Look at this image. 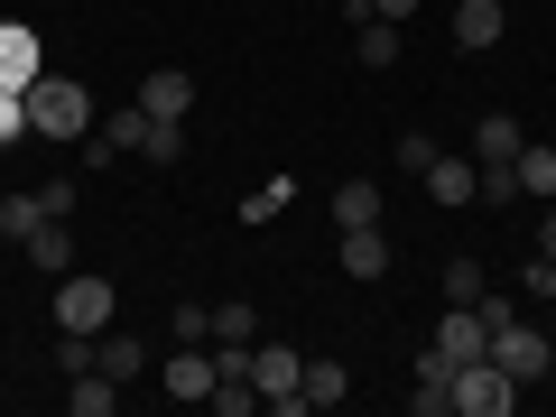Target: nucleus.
Returning a JSON list of instances; mask_svg holds the SVG:
<instances>
[{"instance_id":"obj_1","label":"nucleus","mask_w":556,"mask_h":417,"mask_svg":"<svg viewBox=\"0 0 556 417\" xmlns=\"http://www.w3.org/2000/svg\"><path fill=\"white\" fill-rule=\"evenodd\" d=\"M93 93H84L75 75H38L28 84V139H47V149H75V139H93Z\"/></svg>"},{"instance_id":"obj_2","label":"nucleus","mask_w":556,"mask_h":417,"mask_svg":"<svg viewBox=\"0 0 556 417\" xmlns=\"http://www.w3.org/2000/svg\"><path fill=\"white\" fill-rule=\"evenodd\" d=\"M251 390L269 417H306V353L288 343H251Z\"/></svg>"},{"instance_id":"obj_3","label":"nucleus","mask_w":556,"mask_h":417,"mask_svg":"<svg viewBox=\"0 0 556 417\" xmlns=\"http://www.w3.org/2000/svg\"><path fill=\"white\" fill-rule=\"evenodd\" d=\"M112 316H121L112 278H93V269H65L56 278V334H102Z\"/></svg>"},{"instance_id":"obj_4","label":"nucleus","mask_w":556,"mask_h":417,"mask_svg":"<svg viewBox=\"0 0 556 417\" xmlns=\"http://www.w3.org/2000/svg\"><path fill=\"white\" fill-rule=\"evenodd\" d=\"M492 362L519 380V390H529V380H547V371H556V343H547V325L501 316V325H492Z\"/></svg>"},{"instance_id":"obj_5","label":"nucleus","mask_w":556,"mask_h":417,"mask_svg":"<svg viewBox=\"0 0 556 417\" xmlns=\"http://www.w3.org/2000/svg\"><path fill=\"white\" fill-rule=\"evenodd\" d=\"M455 408L464 417H510L519 408V380L501 371L492 353H473V362H455Z\"/></svg>"},{"instance_id":"obj_6","label":"nucleus","mask_w":556,"mask_h":417,"mask_svg":"<svg viewBox=\"0 0 556 417\" xmlns=\"http://www.w3.org/2000/svg\"><path fill=\"white\" fill-rule=\"evenodd\" d=\"M47 75V47L28 20H0V93H28V84Z\"/></svg>"},{"instance_id":"obj_7","label":"nucleus","mask_w":556,"mask_h":417,"mask_svg":"<svg viewBox=\"0 0 556 417\" xmlns=\"http://www.w3.org/2000/svg\"><path fill=\"white\" fill-rule=\"evenodd\" d=\"M427 343H437L445 362H473V353H492V316H482V306H445Z\"/></svg>"},{"instance_id":"obj_8","label":"nucleus","mask_w":556,"mask_h":417,"mask_svg":"<svg viewBox=\"0 0 556 417\" xmlns=\"http://www.w3.org/2000/svg\"><path fill=\"white\" fill-rule=\"evenodd\" d=\"M159 380H167V399L195 408V399H214V353H204V343H177V353L159 362Z\"/></svg>"},{"instance_id":"obj_9","label":"nucleus","mask_w":556,"mask_h":417,"mask_svg":"<svg viewBox=\"0 0 556 417\" xmlns=\"http://www.w3.org/2000/svg\"><path fill=\"white\" fill-rule=\"evenodd\" d=\"M408 408H417V417H455V362H445L437 343L417 353V390H408Z\"/></svg>"},{"instance_id":"obj_10","label":"nucleus","mask_w":556,"mask_h":417,"mask_svg":"<svg viewBox=\"0 0 556 417\" xmlns=\"http://www.w3.org/2000/svg\"><path fill=\"white\" fill-rule=\"evenodd\" d=\"M139 112H159V121H186V112H195V75H186V65H159V75L139 84Z\"/></svg>"},{"instance_id":"obj_11","label":"nucleus","mask_w":556,"mask_h":417,"mask_svg":"<svg viewBox=\"0 0 556 417\" xmlns=\"http://www.w3.org/2000/svg\"><path fill=\"white\" fill-rule=\"evenodd\" d=\"M519 149H529V130H519L510 112H482V130H473V167H519Z\"/></svg>"},{"instance_id":"obj_12","label":"nucleus","mask_w":556,"mask_h":417,"mask_svg":"<svg viewBox=\"0 0 556 417\" xmlns=\"http://www.w3.org/2000/svg\"><path fill=\"white\" fill-rule=\"evenodd\" d=\"M417 186H427V195H437V204H473V195H482V167H473V159H445V149H437V159H427V177H417Z\"/></svg>"},{"instance_id":"obj_13","label":"nucleus","mask_w":556,"mask_h":417,"mask_svg":"<svg viewBox=\"0 0 556 417\" xmlns=\"http://www.w3.org/2000/svg\"><path fill=\"white\" fill-rule=\"evenodd\" d=\"M65 408H75V417H112L121 408V380L102 371V362H93V371H65Z\"/></svg>"},{"instance_id":"obj_14","label":"nucleus","mask_w":556,"mask_h":417,"mask_svg":"<svg viewBox=\"0 0 556 417\" xmlns=\"http://www.w3.org/2000/svg\"><path fill=\"white\" fill-rule=\"evenodd\" d=\"M343 278H390V241H380V223H362V232H343Z\"/></svg>"},{"instance_id":"obj_15","label":"nucleus","mask_w":556,"mask_h":417,"mask_svg":"<svg viewBox=\"0 0 556 417\" xmlns=\"http://www.w3.org/2000/svg\"><path fill=\"white\" fill-rule=\"evenodd\" d=\"M20 251H28V269H38V278H65V269H75V232H65V223H47V232H28Z\"/></svg>"},{"instance_id":"obj_16","label":"nucleus","mask_w":556,"mask_h":417,"mask_svg":"<svg viewBox=\"0 0 556 417\" xmlns=\"http://www.w3.org/2000/svg\"><path fill=\"white\" fill-rule=\"evenodd\" d=\"M455 47H501V0H455Z\"/></svg>"},{"instance_id":"obj_17","label":"nucleus","mask_w":556,"mask_h":417,"mask_svg":"<svg viewBox=\"0 0 556 417\" xmlns=\"http://www.w3.org/2000/svg\"><path fill=\"white\" fill-rule=\"evenodd\" d=\"M362 223H380V186L371 177H343L334 186V232H362Z\"/></svg>"},{"instance_id":"obj_18","label":"nucleus","mask_w":556,"mask_h":417,"mask_svg":"<svg viewBox=\"0 0 556 417\" xmlns=\"http://www.w3.org/2000/svg\"><path fill=\"white\" fill-rule=\"evenodd\" d=\"M353 56L371 65V75H390L399 65V20H353Z\"/></svg>"},{"instance_id":"obj_19","label":"nucleus","mask_w":556,"mask_h":417,"mask_svg":"<svg viewBox=\"0 0 556 417\" xmlns=\"http://www.w3.org/2000/svg\"><path fill=\"white\" fill-rule=\"evenodd\" d=\"M482 298H492V269H482L473 251H464V260H445V306H482Z\"/></svg>"},{"instance_id":"obj_20","label":"nucleus","mask_w":556,"mask_h":417,"mask_svg":"<svg viewBox=\"0 0 556 417\" xmlns=\"http://www.w3.org/2000/svg\"><path fill=\"white\" fill-rule=\"evenodd\" d=\"M47 195H0V241H28V232H47Z\"/></svg>"},{"instance_id":"obj_21","label":"nucleus","mask_w":556,"mask_h":417,"mask_svg":"<svg viewBox=\"0 0 556 417\" xmlns=\"http://www.w3.org/2000/svg\"><path fill=\"white\" fill-rule=\"evenodd\" d=\"M353 399V371L343 362H306V408H343Z\"/></svg>"},{"instance_id":"obj_22","label":"nucleus","mask_w":556,"mask_h":417,"mask_svg":"<svg viewBox=\"0 0 556 417\" xmlns=\"http://www.w3.org/2000/svg\"><path fill=\"white\" fill-rule=\"evenodd\" d=\"M139 159H149V167H177V159H186V121H159V112H149V139H139Z\"/></svg>"},{"instance_id":"obj_23","label":"nucleus","mask_w":556,"mask_h":417,"mask_svg":"<svg viewBox=\"0 0 556 417\" xmlns=\"http://www.w3.org/2000/svg\"><path fill=\"white\" fill-rule=\"evenodd\" d=\"M519 195H547L556 204V149H519Z\"/></svg>"},{"instance_id":"obj_24","label":"nucleus","mask_w":556,"mask_h":417,"mask_svg":"<svg viewBox=\"0 0 556 417\" xmlns=\"http://www.w3.org/2000/svg\"><path fill=\"white\" fill-rule=\"evenodd\" d=\"M251 334H260V306L223 298V306H214V343H251Z\"/></svg>"},{"instance_id":"obj_25","label":"nucleus","mask_w":556,"mask_h":417,"mask_svg":"<svg viewBox=\"0 0 556 417\" xmlns=\"http://www.w3.org/2000/svg\"><path fill=\"white\" fill-rule=\"evenodd\" d=\"M288 195H298L288 177H278V186H251V195H241V223H269V214H288Z\"/></svg>"},{"instance_id":"obj_26","label":"nucleus","mask_w":556,"mask_h":417,"mask_svg":"<svg viewBox=\"0 0 556 417\" xmlns=\"http://www.w3.org/2000/svg\"><path fill=\"white\" fill-rule=\"evenodd\" d=\"M167 343H214V306H177L167 316Z\"/></svg>"},{"instance_id":"obj_27","label":"nucleus","mask_w":556,"mask_h":417,"mask_svg":"<svg viewBox=\"0 0 556 417\" xmlns=\"http://www.w3.org/2000/svg\"><path fill=\"white\" fill-rule=\"evenodd\" d=\"M519 298H529V306H556V260H547V251L519 269Z\"/></svg>"},{"instance_id":"obj_28","label":"nucleus","mask_w":556,"mask_h":417,"mask_svg":"<svg viewBox=\"0 0 556 417\" xmlns=\"http://www.w3.org/2000/svg\"><path fill=\"white\" fill-rule=\"evenodd\" d=\"M204 408H214V417H251L260 390H251V380H214V399H204Z\"/></svg>"},{"instance_id":"obj_29","label":"nucleus","mask_w":556,"mask_h":417,"mask_svg":"<svg viewBox=\"0 0 556 417\" xmlns=\"http://www.w3.org/2000/svg\"><path fill=\"white\" fill-rule=\"evenodd\" d=\"M10 139H28V93H0V149Z\"/></svg>"},{"instance_id":"obj_30","label":"nucleus","mask_w":556,"mask_h":417,"mask_svg":"<svg viewBox=\"0 0 556 417\" xmlns=\"http://www.w3.org/2000/svg\"><path fill=\"white\" fill-rule=\"evenodd\" d=\"M427 0H371V20H417Z\"/></svg>"},{"instance_id":"obj_31","label":"nucleus","mask_w":556,"mask_h":417,"mask_svg":"<svg viewBox=\"0 0 556 417\" xmlns=\"http://www.w3.org/2000/svg\"><path fill=\"white\" fill-rule=\"evenodd\" d=\"M538 251H547V260H556V214H547V223H538Z\"/></svg>"},{"instance_id":"obj_32","label":"nucleus","mask_w":556,"mask_h":417,"mask_svg":"<svg viewBox=\"0 0 556 417\" xmlns=\"http://www.w3.org/2000/svg\"><path fill=\"white\" fill-rule=\"evenodd\" d=\"M547 343H556V316H547Z\"/></svg>"}]
</instances>
